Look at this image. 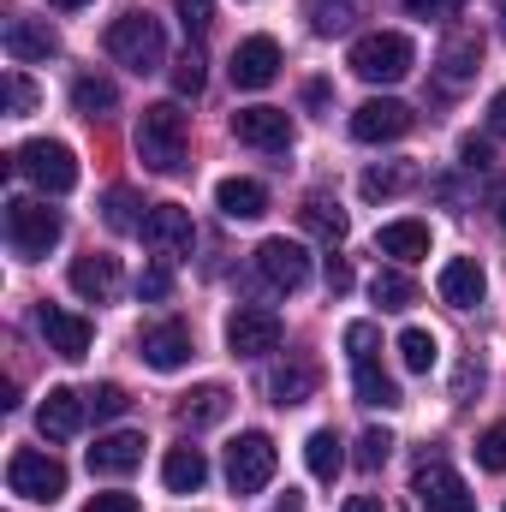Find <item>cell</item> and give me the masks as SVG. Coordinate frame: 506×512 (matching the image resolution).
<instances>
[{"label": "cell", "instance_id": "obj_41", "mask_svg": "<svg viewBox=\"0 0 506 512\" xmlns=\"http://www.w3.org/2000/svg\"><path fill=\"white\" fill-rule=\"evenodd\" d=\"M173 90H179V96H197V90H203V54H185V60L173 66Z\"/></svg>", "mask_w": 506, "mask_h": 512}, {"label": "cell", "instance_id": "obj_43", "mask_svg": "<svg viewBox=\"0 0 506 512\" xmlns=\"http://www.w3.org/2000/svg\"><path fill=\"white\" fill-rule=\"evenodd\" d=\"M346 352H352V364L358 358H376V322H352L346 328Z\"/></svg>", "mask_w": 506, "mask_h": 512}, {"label": "cell", "instance_id": "obj_2", "mask_svg": "<svg viewBox=\"0 0 506 512\" xmlns=\"http://www.w3.org/2000/svg\"><path fill=\"white\" fill-rule=\"evenodd\" d=\"M12 173L30 179L42 197H66L78 185V155L66 143H54V137H30V143L12 149Z\"/></svg>", "mask_w": 506, "mask_h": 512}, {"label": "cell", "instance_id": "obj_36", "mask_svg": "<svg viewBox=\"0 0 506 512\" xmlns=\"http://www.w3.org/2000/svg\"><path fill=\"white\" fill-rule=\"evenodd\" d=\"M102 221H108L114 233H143V215H137V197H131L126 185H114V191H108V203H102Z\"/></svg>", "mask_w": 506, "mask_h": 512}, {"label": "cell", "instance_id": "obj_10", "mask_svg": "<svg viewBox=\"0 0 506 512\" xmlns=\"http://www.w3.org/2000/svg\"><path fill=\"white\" fill-rule=\"evenodd\" d=\"M256 274L274 286V292H298L310 280V251L298 239H262L256 245Z\"/></svg>", "mask_w": 506, "mask_h": 512}, {"label": "cell", "instance_id": "obj_1", "mask_svg": "<svg viewBox=\"0 0 506 512\" xmlns=\"http://www.w3.org/2000/svg\"><path fill=\"white\" fill-rule=\"evenodd\" d=\"M185 114L173 108V102H155V108H143V120H137V161L149 167V173H179L185 167Z\"/></svg>", "mask_w": 506, "mask_h": 512}, {"label": "cell", "instance_id": "obj_11", "mask_svg": "<svg viewBox=\"0 0 506 512\" xmlns=\"http://www.w3.org/2000/svg\"><path fill=\"white\" fill-rule=\"evenodd\" d=\"M143 245L161 251V262H167V256H191L197 227H191V215H185L179 203H155V209L143 215Z\"/></svg>", "mask_w": 506, "mask_h": 512}, {"label": "cell", "instance_id": "obj_7", "mask_svg": "<svg viewBox=\"0 0 506 512\" xmlns=\"http://www.w3.org/2000/svg\"><path fill=\"white\" fill-rule=\"evenodd\" d=\"M411 495H417L423 512H477V495L465 489V477L447 459H423L411 471Z\"/></svg>", "mask_w": 506, "mask_h": 512}, {"label": "cell", "instance_id": "obj_22", "mask_svg": "<svg viewBox=\"0 0 506 512\" xmlns=\"http://www.w3.org/2000/svg\"><path fill=\"white\" fill-rule=\"evenodd\" d=\"M477 72H483V36L477 30H453L441 42V78L447 84H471Z\"/></svg>", "mask_w": 506, "mask_h": 512}, {"label": "cell", "instance_id": "obj_17", "mask_svg": "<svg viewBox=\"0 0 506 512\" xmlns=\"http://www.w3.org/2000/svg\"><path fill=\"white\" fill-rule=\"evenodd\" d=\"M233 137L251 143V149H286L292 143V120H286V108H239L233 114Z\"/></svg>", "mask_w": 506, "mask_h": 512}, {"label": "cell", "instance_id": "obj_40", "mask_svg": "<svg viewBox=\"0 0 506 512\" xmlns=\"http://www.w3.org/2000/svg\"><path fill=\"white\" fill-rule=\"evenodd\" d=\"M173 12H179L185 36H203V30L215 24V0H173Z\"/></svg>", "mask_w": 506, "mask_h": 512}, {"label": "cell", "instance_id": "obj_32", "mask_svg": "<svg viewBox=\"0 0 506 512\" xmlns=\"http://www.w3.org/2000/svg\"><path fill=\"white\" fill-rule=\"evenodd\" d=\"M370 298H376L381 310H411V304H417V286H411V274H399V268H376Z\"/></svg>", "mask_w": 506, "mask_h": 512}, {"label": "cell", "instance_id": "obj_24", "mask_svg": "<svg viewBox=\"0 0 506 512\" xmlns=\"http://www.w3.org/2000/svg\"><path fill=\"white\" fill-rule=\"evenodd\" d=\"M215 209H221L227 221H262V215H268V191H262L256 179H221V185H215Z\"/></svg>", "mask_w": 506, "mask_h": 512}, {"label": "cell", "instance_id": "obj_26", "mask_svg": "<svg viewBox=\"0 0 506 512\" xmlns=\"http://www.w3.org/2000/svg\"><path fill=\"white\" fill-rule=\"evenodd\" d=\"M227 405H233V393H227L221 382H209V387H197V393H185L179 423H185V429H209V423H221V417H227Z\"/></svg>", "mask_w": 506, "mask_h": 512}, {"label": "cell", "instance_id": "obj_25", "mask_svg": "<svg viewBox=\"0 0 506 512\" xmlns=\"http://www.w3.org/2000/svg\"><path fill=\"white\" fill-rule=\"evenodd\" d=\"M376 251L393 262H423L429 256V227L423 221H387L376 233Z\"/></svg>", "mask_w": 506, "mask_h": 512}, {"label": "cell", "instance_id": "obj_20", "mask_svg": "<svg viewBox=\"0 0 506 512\" xmlns=\"http://www.w3.org/2000/svg\"><path fill=\"white\" fill-rule=\"evenodd\" d=\"M6 54H12L18 66L54 60V54H60V36L48 30V18H12V24H6Z\"/></svg>", "mask_w": 506, "mask_h": 512}, {"label": "cell", "instance_id": "obj_54", "mask_svg": "<svg viewBox=\"0 0 506 512\" xmlns=\"http://www.w3.org/2000/svg\"><path fill=\"white\" fill-rule=\"evenodd\" d=\"M495 12H501V30H506V0H495Z\"/></svg>", "mask_w": 506, "mask_h": 512}, {"label": "cell", "instance_id": "obj_39", "mask_svg": "<svg viewBox=\"0 0 506 512\" xmlns=\"http://www.w3.org/2000/svg\"><path fill=\"white\" fill-rule=\"evenodd\" d=\"M387 453H393V435H387V429H364V435H358V465H364V471L387 465Z\"/></svg>", "mask_w": 506, "mask_h": 512}, {"label": "cell", "instance_id": "obj_52", "mask_svg": "<svg viewBox=\"0 0 506 512\" xmlns=\"http://www.w3.org/2000/svg\"><path fill=\"white\" fill-rule=\"evenodd\" d=\"M489 209H495V221H501V227H506V179H501V185H495V197H489Z\"/></svg>", "mask_w": 506, "mask_h": 512}, {"label": "cell", "instance_id": "obj_37", "mask_svg": "<svg viewBox=\"0 0 506 512\" xmlns=\"http://www.w3.org/2000/svg\"><path fill=\"white\" fill-rule=\"evenodd\" d=\"M84 399H90V417H102V423H108V417H126V405H131L120 382H102L96 393H84Z\"/></svg>", "mask_w": 506, "mask_h": 512}, {"label": "cell", "instance_id": "obj_12", "mask_svg": "<svg viewBox=\"0 0 506 512\" xmlns=\"http://www.w3.org/2000/svg\"><path fill=\"white\" fill-rule=\"evenodd\" d=\"M36 328H42V340H48V352H60L66 364H78V358L90 352V340H96V328H90L84 316H72V310H60V304H42V310H36Z\"/></svg>", "mask_w": 506, "mask_h": 512}, {"label": "cell", "instance_id": "obj_53", "mask_svg": "<svg viewBox=\"0 0 506 512\" xmlns=\"http://www.w3.org/2000/svg\"><path fill=\"white\" fill-rule=\"evenodd\" d=\"M48 6H90V0H48Z\"/></svg>", "mask_w": 506, "mask_h": 512}, {"label": "cell", "instance_id": "obj_29", "mask_svg": "<svg viewBox=\"0 0 506 512\" xmlns=\"http://www.w3.org/2000/svg\"><path fill=\"white\" fill-rule=\"evenodd\" d=\"M72 108H78V114H90V120H102V114H114V108H120V90H114L108 78L84 72V78H72Z\"/></svg>", "mask_w": 506, "mask_h": 512}, {"label": "cell", "instance_id": "obj_9", "mask_svg": "<svg viewBox=\"0 0 506 512\" xmlns=\"http://www.w3.org/2000/svg\"><path fill=\"white\" fill-rule=\"evenodd\" d=\"M280 346V316L262 310V304H239L227 316V352L233 358H268Z\"/></svg>", "mask_w": 506, "mask_h": 512}, {"label": "cell", "instance_id": "obj_45", "mask_svg": "<svg viewBox=\"0 0 506 512\" xmlns=\"http://www.w3.org/2000/svg\"><path fill=\"white\" fill-rule=\"evenodd\" d=\"M6 102H12V114H30V108H36V90H30V78H24V72H12V78H6Z\"/></svg>", "mask_w": 506, "mask_h": 512}, {"label": "cell", "instance_id": "obj_44", "mask_svg": "<svg viewBox=\"0 0 506 512\" xmlns=\"http://www.w3.org/2000/svg\"><path fill=\"white\" fill-rule=\"evenodd\" d=\"M137 292H143V298H167V292H173V268H167V262H155V268H143V280H137Z\"/></svg>", "mask_w": 506, "mask_h": 512}, {"label": "cell", "instance_id": "obj_38", "mask_svg": "<svg viewBox=\"0 0 506 512\" xmlns=\"http://www.w3.org/2000/svg\"><path fill=\"white\" fill-rule=\"evenodd\" d=\"M477 465H483V471H506V423H489V429H483Z\"/></svg>", "mask_w": 506, "mask_h": 512}, {"label": "cell", "instance_id": "obj_42", "mask_svg": "<svg viewBox=\"0 0 506 512\" xmlns=\"http://www.w3.org/2000/svg\"><path fill=\"white\" fill-rule=\"evenodd\" d=\"M495 161V149H489V137H459V167H471V173H483Z\"/></svg>", "mask_w": 506, "mask_h": 512}, {"label": "cell", "instance_id": "obj_33", "mask_svg": "<svg viewBox=\"0 0 506 512\" xmlns=\"http://www.w3.org/2000/svg\"><path fill=\"white\" fill-rule=\"evenodd\" d=\"M417 179V167H405V161H393V167H364V179H358V191L376 203V197H399L405 185Z\"/></svg>", "mask_w": 506, "mask_h": 512}, {"label": "cell", "instance_id": "obj_23", "mask_svg": "<svg viewBox=\"0 0 506 512\" xmlns=\"http://www.w3.org/2000/svg\"><path fill=\"white\" fill-rule=\"evenodd\" d=\"M161 483L173 489V495H197L203 483H209V459H203V447H167V459H161Z\"/></svg>", "mask_w": 506, "mask_h": 512}, {"label": "cell", "instance_id": "obj_15", "mask_svg": "<svg viewBox=\"0 0 506 512\" xmlns=\"http://www.w3.org/2000/svg\"><path fill=\"white\" fill-rule=\"evenodd\" d=\"M405 131H411V108L393 102V96H376V102H364V108L352 114V137H358V143H393V137H405Z\"/></svg>", "mask_w": 506, "mask_h": 512}, {"label": "cell", "instance_id": "obj_50", "mask_svg": "<svg viewBox=\"0 0 506 512\" xmlns=\"http://www.w3.org/2000/svg\"><path fill=\"white\" fill-rule=\"evenodd\" d=\"M346 512H387V507H381L376 495H352V501H346Z\"/></svg>", "mask_w": 506, "mask_h": 512}, {"label": "cell", "instance_id": "obj_34", "mask_svg": "<svg viewBox=\"0 0 506 512\" xmlns=\"http://www.w3.org/2000/svg\"><path fill=\"white\" fill-rule=\"evenodd\" d=\"M304 18H310L316 36H334L358 18V0H304Z\"/></svg>", "mask_w": 506, "mask_h": 512}, {"label": "cell", "instance_id": "obj_48", "mask_svg": "<svg viewBox=\"0 0 506 512\" xmlns=\"http://www.w3.org/2000/svg\"><path fill=\"white\" fill-rule=\"evenodd\" d=\"M489 131H495V137H506V90L489 102Z\"/></svg>", "mask_w": 506, "mask_h": 512}, {"label": "cell", "instance_id": "obj_27", "mask_svg": "<svg viewBox=\"0 0 506 512\" xmlns=\"http://www.w3.org/2000/svg\"><path fill=\"white\" fill-rule=\"evenodd\" d=\"M352 393H358V405H381V411L399 405V382L381 370L376 358H358V364H352Z\"/></svg>", "mask_w": 506, "mask_h": 512}, {"label": "cell", "instance_id": "obj_30", "mask_svg": "<svg viewBox=\"0 0 506 512\" xmlns=\"http://www.w3.org/2000/svg\"><path fill=\"white\" fill-rule=\"evenodd\" d=\"M298 221H304L322 245H340V239H346V215H340V203H328V197H304Z\"/></svg>", "mask_w": 506, "mask_h": 512}, {"label": "cell", "instance_id": "obj_3", "mask_svg": "<svg viewBox=\"0 0 506 512\" xmlns=\"http://www.w3.org/2000/svg\"><path fill=\"white\" fill-rule=\"evenodd\" d=\"M60 233H66L60 209H48V203H30V197H12V203H6V245H12V256H24V262H42V256L60 245Z\"/></svg>", "mask_w": 506, "mask_h": 512}, {"label": "cell", "instance_id": "obj_46", "mask_svg": "<svg viewBox=\"0 0 506 512\" xmlns=\"http://www.w3.org/2000/svg\"><path fill=\"white\" fill-rule=\"evenodd\" d=\"M459 6H465V0H405L411 18H453Z\"/></svg>", "mask_w": 506, "mask_h": 512}, {"label": "cell", "instance_id": "obj_31", "mask_svg": "<svg viewBox=\"0 0 506 512\" xmlns=\"http://www.w3.org/2000/svg\"><path fill=\"white\" fill-rule=\"evenodd\" d=\"M268 393H274V405H304V399L316 393V370H310V364H280V370L268 376Z\"/></svg>", "mask_w": 506, "mask_h": 512}, {"label": "cell", "instance_id": "obj_13", "mask_svg": "<svg viewBox=\"0 0 506 512\" xmlns=\"http://www.w3.org/2000/svg\"><path fill=\"white\" fill-rule=\"evenodd\" d=\"M227 72H233L239 90H268V84L280 78V42H274V36H251V42H239Z\"/></svg>", "mask_w": 506, "mask_h": 512}, {"label": "cell", "instance_id": "obj_4", "mask_svg": "<svg viewBox=\"0 0 506 512\" xmlns=\"http://www.w3.org/2000/svg\"><path fill=\"white\" fill-rule=\"evenodd\" d=\"M108 54L143 78V72H161L167 66V36H161V24L149 12H126V18L108 24Z\"/></svg>", "mask_w": 506, "mask_h": 512}, {"label": "cell", "instance_id": "obj_5", "mask_svg": "<svg viewBox=\"0 0 506 512\" xmlns=\"http://www.w3.org/2000/svg\"><path fill=\"white\" fill-rule=\"evenodd\" d=\"M411 60H417V48H411V36H399V30H370V36L352 42V72H358L364 84H399V78L411 72Z\"/></svg>", "mask_w": 506, "mask_h": 512}, {"label": "cell", "instance_id": "obj_19", "mask_svg": "<svg viewBox=\"0 0 506 512\" xmlns=\"http://www.w3.org/2000/svg\"><path fill=\"white\" fill-rule=\"evenodd\" d=\"M66 280H72V292H78V298L108 304V298L120 292V262H114V256H102V251H90V256H78V262H72V274H66Z\"/></svg>", "mask_w": 506, "mask_h": 512}, {"label": "cell", "instance_id": "obj_51", "mask_svg": "<svg viewBox=\"0 0 506 512\" xmlns=\"http://www.w3.org/2000/svg\"><path fill=\"white\" fill-rule=\"evenodd\" d=\"M274 512H304V495H298V489H286V495L274 501Z\"/></svg>", "mask_w": 506, "mask_h": 512}, {"label": "cell", "instance_id": "obj_18", "mask_svg": "<svg viewBox=\"0 0 506 512\" xmlns=\"http://www.w3.org/2000/svg\"><path fill=\"white\" fill-rule=\"evenodd\" d=\"M143 435L137 429H114V435H102L96 447H90V471L96 477H126V471H137L143 465Z\"/></svg>", "mask_w": 506, "mask_h": 512}, {"label": "cell", "instance_id": "obj_28", "mask_svg": "<svg viewBox=\"0 0 506 512\" xmlns=\"http://www.w3.org/2000/svg\"><path fill=\"white\" fill-rule=\"evenodd\" d=\"M304 465H310V477H316V483H334V477L346 471V453H340V435H334V429H316V435L304 441Z\"/></svg>", "mask_w": 506, "mask_h": 512}, {"label": "cell", "instance_id": "obj_47", "mask_svg": "<svg viewBox=\"0 0 506 512\" xmlns=\"http://www.w3.org/2000/svg\"><path fill=\"white\" fill-rule=\"evenodd\" d=\"M84 512H143V507H137V495H90Z\"/></svg>", "mask_w": 506, "mask_h": 512}, {"label": "cell", "instance_id": "obj_21", "mask_svg": "<svg viewBox=\"0 0 506 512\" xmlns=\"http://www.w3.org/2000/svg\"><path fill=\"white\" fill-rule=\"evenodd\" d=\"M441 298L453 304V310H471V304H483V292H489V280H483V268H477V256H453L447 268H441Z\"/></svg>", "mask_w": 506, "mask_h": 512}, {"label": "cell", "instance_id": "obj_6", "mask_svg": "<svg viewBox=\"0 0 506 512\" xmlns=\"http://www.w3.org/2000/svg\"><path fill=\"white\" fill-rule=\"evenodd\" d=\"M6 489L12 495H24V501H60L66 495V465L54 459V453H42V447H18L12 459H6Z\"/></svg>", "mask_w": 506, "mask_h": 512}, {"label": "cell", "instance_id": "obj_49", "mask_svg": "<svg viewBox=\"0 0 506 512\" xmlns=\"http://www.w3.org/2000/svg\"><path fill=\"white\" fill-rule=\"evenodd\" d=\"M328 286L346 292V286H352V268H346V262H328Z\"/></svg>", "mask_w": 506, "mask_h": 512}, {"label": "cell", "instance_id": "obj_35", "mask_svg": "<svg viewBox=\"0 0 506 512\" xmlns=\"http://www.w3.org/2000/svg\"><path fill=\"white\" fill-rule=\"evenodd\" d=\"M399 358H405V370H435V358H441V346H435V334L429 328H405L399 334Z\"/></svg>", "mask_w": 506, "mask_h": 512}, {"label": "cell", "instance_id": "obj_14", "mask_svg": "<svg viewBox=\"0 0 506 512\" xmlns=\"http://www.w3.org/2000/svg\"><path fill=\"white\" fill-rule=\"evenodd\" d=\"M137 358H143L149 370L173 376V370H185V358H191V334H185L179 322H155V328L137 334Z\"/></svg>", "mask_w": 506, "mask_h": 512}, {"label": "cell", "instance_id": "obj_8", "mask_svg": "<svg viewBox=\"0 0 506 512\" xmlns=\"http://www.w3.org/2000/svg\"><path fill=\"white\" fill-rule=\"evenodd\" d=\"M274 465H280V453H274V441H268L262 429L239 435V441L227 447V483H233V495L268 489V483H274Z\"/></svg>", "mask_w": 506, "mask_h": 512}, {"label": "cell", "instance_id": "obj_16", "mask_svg": "<svg viewBox=\"0 0 506 512\" xmlns=\"http://www.w3.org/2000/svg\"><path fill=\"white\" fill-rule=\"evenodd\" d=\"M84 411H90L84 393H72V387H48V399L36 405V429H42L48 441H72V435L84 429Z\"/></svg>", "mask_w": 506, "mask_h": 512}]
</instances>
